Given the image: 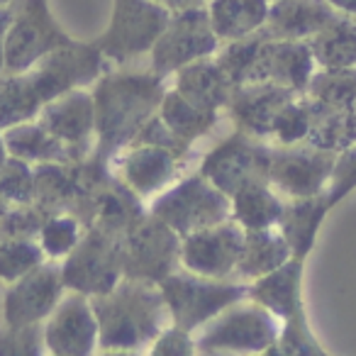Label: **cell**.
I'll return each instance as SVG.
<instances>
[{
    "instance_id": "obj_1",
    "label": "cell",
    "mask_w": 356,
    "mask_h": 356,
    "mask_svg": "<svg viewBox=\"0 0 356 356\" xmlns=\"http://www.w3.org/2000/svg\"><path fill=\"white\" fill-rule=\"evenodd\" d=\"M90 305L98 317V344L105 349H132L166 330V300L152 281L129 278L103 296H93Z\"/></svg>"
},
{
    "instance_id": "obj_2",
    "label": "cell",
    "mask_w": 356,
    "mask_h": 356,
    "mask_svg": "<svg viewBox=\"0 0 356 356\" xmlns=\"http://www.w3.org/2000/svg\"><path fill=\"white\" fill-rule=\"evenodd\" d=\"M161 76H108L95 88V129L105 149L132 142L163 100Z\"/></svg>"
},
{
    "instance_id": "obj_3",
    "label": "cell",
    "mask_w": 356,
    "mask_h": 356,
    "mask_svg": "<svg viewBox=\"0 0 356 356\" xmlns=\"http://www.w3.org/2000/svg\"><path fill=\"white\" fill-rule=\"evenodd\" d=\"M161 293L173 325L191 332L210 322L225 307L239 302L249 291L244 286L220 283V278H205L198 273H168L161 278Z\"/></svg>"
},
{
    "instance_id": "obj_4",
    "label": "cell",
    "mask_w": 356,
    "mask_h": 356,
    "mask_svg": "<svg viewBox=\"0 0 356 356\" xmlns=\"http://www.w3.org/2000/svg\"><path fill=\"white\" fill-rule=\"evenodd\" d=\"M152 215L186 237L191 232L225 222L232 215V200L200 173L159 195L152 205Z\"/></svg>"
},
{
    "instance_id": "obj_5",
    "label": "cell",
    "mask_w": 356,
    "mask_h": 356,
    "mask_svg": "<svg viewBox=\"0 0 356 356\" xmlns=\"http://www.w3.org/2000/svg\"><path fill=\"white\" fill-rule=\"evenodd\" d=\"M281 334L278 317L266 307L239 305L225 307L220 315L205 322L195 339L200 351H266Z\"/></svg>"
},
{
    "instance_id": "obj_6",
    "label": "cell",
    "mask_w": 356,
    "mask_h": 356,
    "mask_svg": "<svg viewBox=\"0 0 356 356\" xmlns=\"http://www.w3.org/2000/svg\"><path fill=\"white\" fill-rule=\"evenodd\" d=\"M220 37L215 35L210 17L200 8L181 10L176 17H168L163 32L152 47L154 71L159 76L173 74L198 59L210 56L218 49Z\"/></svg>"
},
{
    "instance_id": "obj_7",
    "label": "cell",
    "mask_w": 356,
    "mask_h": 356,
    "mask_svg": "<svg viewBox=\"0 0 356 356\" xmlns=\"http://www.w3.org/2000/svg\"><path fill=\"white\" fill-rule=\"evenodd\" d=\"M124 268V247L108 234L90 232L81 244H76L64 264V283L71 291L86 296H103L120 283V273Z\"/></svg>"
},
{
    "instance_id": "obj_8",
    "label": "cell",
    "mask_w": 356,
    "mask_h": 356,
    "mask_svg": "<svg viewBox=\"0 0 356 356\" xmlns=\"http://www.w3.org/2000/svg\"><path fill=\"white\" fill-rule=\"evenodd\" d=\"M268 166H271V152L261 144H254L247 132H242L225 139L218 149L208 154L203 161V176L232 198L242 186L268 181Z\"/></svg>"
},
{
    "instance_id": "obj_9",
    "label": "cell",
    "mask_w": 356,
    "mask_h": 356,
    "mask_svg": "<svg viewBox=\"0 0 356 356\" xmlns=\"http://www.w3.org/2000/svg\"><path fill=\"white\" fill-rule=\"evenodd\" d=\"M176 259H181L178 232L154 215L134 222L124 242V271L129 278L156 283L173 273Z\"/></svg>"
},
{
    "instance_id": "obj_10",
    "label": "cell",
    "mask_w": 356,
    "mask_h": 356,
    "mask_svg": "<svg viewBox=\"0 0 356 356\" xmlns=\"http://www.w3.org/2000/svg\"><path fill=\"white\" fill-rule=\"evenodd\" d=\"M244 247V227L234 222H218L213 227L186 234L181 244V261L191 273L205 278H227L237 271Z\"/></svg>"
},
{
    "instance_id": "obj_11",
    "label": "cell",
    "mask_w": 356,
    "mask_h": 356,
    "mask_svg": "<svg viewBox=\"0 0 356 356\" xmlns=\"http://www.w3.org/2000/svg\"><path fill=\"white\" fill-rule=\"evenodd\" d=\"M64 273L54 264H42L22 278L3 298V315L8 327H25L49 317L64 296Z\"/></svg>"
},
{
    "instance_id": "obj_12",
    "label": "cell",
    "mask_w": 356,
    "mask_h": 356,
    "mask_svg": "<svg viewBox=\"0 0 356 356\" xmlns=\"http://www.w3.org/2000/svg\"><path fill=\"white\" fill-rule=\"evenodd\" d=\"M64 44V37L54 30L51 20L47 17L42 0H27L25 10L10 20L6 37H3V56L6 69L17 74L27 71L54 47Z\"/></svg>"
},
{
    "instance_id": "obj_13",
    "label": "cell",
    "mask_w": 356,
    "mask_h": 356,
    "mask_svg": "<svg viewBox=\"0 0 356 356\" xmlns=\"http://www.w3.org/2000/svg\"><path fill=\"white\" fill-rule=\"evenodd\" d=\"M337 152L327 149H281L271 152L268 181L293 198H312L332 178Z\"/></svg>"
},
{
    "instance_id": "obj_14",
    "label": "cell",
    "mask_w": 356,
    "mask_h": 356,
    "mask_svg": "<svg viewBox=\"0 0 356 356\" xmlns=\"http://www.w3.org/2000/svg\"><path fill=\"white\" fill-rule=\"evenodd\" d=\"M98 344V317L86 293H71L61 298L59 305L49 312L44 327V346L51 354L79 356L90 354Z\"/></svg>"
},
{
    "instance_id": "obj_15",
    "label": "cell",
    "mask_w": 356,
    "mask_h": 356,
    "mask_svg": "<svg viewBox=\"0 0 356 356\" xmlns=\"http://www.w3.org/2000/svg\"><path fill=\"white\" fill-rule=\"evenodd\" d=\"M293 98H296V90L283 88L271 81H261V83L234 86L227 108L242 132L261 137V134H271L276 115Z\"/></svg>"
},
{
    "instance_id": "obj_16",
    "label": "cell",
    "mask_w": 356,
    "mask_h": 356,
    "mask_svg": "<svg viewBox=\"0 0 356 356\" xmlns=\"http://www.w3.org/2000/svg\"><path fill=\"white\" fill-rule=\"evenodd\" d=\"M312 74L315 56L305 40H273L266 35L261 47V81L291 90H305Z\"/></svg>"
},
{
    "instance_id": "obj_17",
    "label": "cell",
    "mask_w": 356,
    "mask_h": 356,
    "mask_svg": "<svg viewBox=\"0 0 356 356\" xmlns=\"http://www.w3.org/2000/svg\"><path fill=\"white\" fill-rule=\"evenodd\" d=\"M40 124L56 139L74 147L90 137L95 129V100L90 93L81 88L66 90V93L51 98L42 105Z\"/></svg>"
},
{
    "instance_id": "obj_18",
    "label": "cell",
    "mask_w": 356,
    "mask_h": 356,
    "mask_svg": "<svg viewBox=\"0 0 356 356\" xmlns=\"http://www.w3.org/2000/svg\"><path fill=\"white\" fill-rule=\"evenodd\" d=\"M334 15L327 0H273L264 27L273 40H310Z\"/></svg>"
},
{
    "instance_id": "obj_19",
    "label": "cell",
    "mask_w": 356,
    "mask_h": 356,
    "mask_svg": "<svg viewBox=\"0 0 356 356\" xmlns=\"http://www.w3.org/2000/svg\"><path fill=\"white\" fill-rule=\"evenodd\" d=\"M168 22L166 8H161L154 0H127L124 8L118 13L115 30L110 32V40L115 42V51H132L154 47L156 37L163 32Z\"/></svg>"
},
{
    "instance_id": "obj_20",
    "label": "cell",
    "mask_w": 356,
    "mask_h": 356,
    "mask_svg": "<svg viewBox=\"0 0 356 356\" xmlns=\"http://www.w3.org/2000/svg\"><path fill=\"white\" fill-rule=\"evenodd\" d=\"M176 154L173 149L154 147V144H137L122 159V176L132 191L139 195H149L161 191L173 178L176 171Z\"/></svg>"
},
{
    "instance_id": "obj_21",
    "label": "cell",
    "mask_w": 356,
    "mask_h": 356,
    "mask_svg": "<svg viewBox=\"0 0 356 356\" xmlns=\"http://www.w3.org/2000/svg\"><path fill=\"white\" fill-rule=\"evenodd\" d=\"M176 90L198 108L218 113V108L227 105L232 83L222 74L218 61H208V56H205V59H198L184 69H178Z\"/></svg>"
},
{
    "instance_id": "obj_22",
    "label": "cell",
    "mask_w": 356,
    "mask_h": 356,
    "mask_svg": "<svg viewBox=\"0 0 356 356\" xmlns=\"http://www.w3.org/2000/svg\"><path fill=\"white\" fill-rule=\"evenodd\" d=\"M298 286H300V259H288L276 271L257 278V283L249 288V296L276 317L291 320V317L302 315Z\"/></svg>"
},
{
    "instance_id": "obj_23",
    "label": "cell",
    "mask_w": 356,
    "mask_h": 356,
    "mask_svg": "<svg viewBox=\"0 0 356 356\" xmlns=\"http://www.w3.org/2000/svg\"><path fill=\"white\" fill-rule=\"evenodd\" d=\"M291 257V247L276 225L264 229H244V247L237 261V273L244 278H261L283 266Z\"/></svg>"
},
{
    "instance_id": "obj_24",
    "label": "cell",
    "mask_w": 356,
    "mask_h": 356,
    "mask_svg": "<svg viewBox=\"0 0 356 356\" xmlns=\"http://www.w3.org/2000/svg\"><path fill=\"white\" fill-rule=\"evenodd\" d=\"M315 64L322 69H354L356 66V17L334 15L317 35L307 40Z\"/></svg>"
},
{
    "instance_id": "obj_25",
    "label": "cell",
    "mask_w": 356,
    "mask_h": 356,
    "mask_svg": "<svg viewBox=\"0 0 356 356\" xmlns=\"http://www.w3.org/2000/svg\"><path fill=\"white\" fill-rule=\"evenodd\" d=\"M268 8V0H213L208 17L220 40H242L266 25Z\"/></svg>"
},
{
    "instance_id": "obj_26",
    "label": "cell",
    "mask_w": 356,
    "mask_h": 356,
    "mask_svg": "<svg viewBox=\"0 0 356 356\" xmlns=\"http://www.w3.org/2000/svg\"><path fill=\"white\" fill-rule=\"evenodd\" d=\"M232 218L244 229H264L278 225L283 213V203L271 191L268 181L247 184L232 195Z\"/></svg>"
},
{
    "instance_id": "obj_27",
    "label": "cell",
    "mask_w": 356,
    "mask_h": 356,
    "mask_svg": "<svg viewBox=\"0 0 356 356\" xmlns=\"http://www.w3.org/2000/svg\"><path fill=\"white\" fill-rule=\"evenodd\" d=\"M325 210L327 203L315 198V195L312 198H298V203H293L291 208H283L278 227H281V234L286 237L296 259H302L310 252L320 220L325 218Z\"/></svg>"
},
{
    "instance_id": "obj_28",
    "label": "cell",
    "mask_w": 356,
    "mask_h": 356,
    "mask_svg": "<svg viewBox=\"0 0 356 356\" xmlns=\"http://www.w3.org/2000/svg\"><path fill=\"white\" fill-rule=\"evenodd\" d=\"M312 113L349 110L356 100V66L354 69H322L312 74L307 83Z\"/></svg>"
},
{
    "instance_id": "obj_29",
    "label": "cell",
    "mask_w": 356,
    "mask_h": 356,
    "mask_svg": "<svg viewBox=\"0 0 356 356\" xmlns=\"http://www.w3.org/2000/svg\"><path fill=\"white\" fill-rule=\"evenodd\" d=\"M3 139H6L8 154L22 161H64L69 152V144L49 134L42 124H13L6 129Z\"/></svg>"
},
{
    "instance_id": "obj_30",
    "label": "cell",
    "mask_w": 356,
    "mask_h": 356,
    "mask_svg": "<svg viewBox=\"0 0 356 356\" xmlns=\"http://www.w3.org/2000/svg\"><path fill=\"white\" fill-rule=\"evenodd\" d=\"M159 115H161V120L168 124V129L184 144L200 137V134L210 132L213 124L218 122V113L193 105L191 100H186L184 95L178 93L176 88L163 93V100L159 105Z\"/></svg>"
},
{
    "instance_id": "obj_31",
    "label": "cell",
    "mask_w": 356,
    "mask_h": 356,
    "mask_svg": "<svg viewBox=\"0 0 356 356\" xmlns=\"http://www.w3.org/2000/svg\"><path fill=\"white\" fill-rule=\"evenodd\" d=\"M42 98L32 83L30 74L0 76V129H8L13 124L27 122L42 110Z\"/></svg>"
},
{
    "instance_id": "obj_32",
    "label": "cell",
    "mask_w": 356,
    "mask_h": 356,
    "mask_svg": "<svg viewBox=\"0 0 356 356\" xmlns=\"http://www.w3.org/2000/svg\"><path fill=\"white\" fill-rule=\"evenodd\" d=\"M266 35H249L242 40H232V44L218 59L222 74L234 86L261 83V47Z\"/></svg>"
},
{
    "instance_id": "obj_33",
    "label": "cell",
    "mask_w": 356,
    "mask_h": 356,
    "mask_svg": "<svg viewBox=\"0 0 356 356\" xmlns=\"http://www.w3.org/2000/svg\"><path fill=\"white\" fill-rule=\"evenodd\" d=\"M42 264H44V249L42 244L30 242V237H6L0 242V278L3 281H17Z\"/></svg>"
},
{
    "instance_id": "obj_34",
    "label": "cell",
    "mask_w": 356,
    "mask_h": 356,
    "mask_svg": "<svg viewBox=\"0 0 356 356\" xmlns=\"http://www.w3.org/2000/svg\"><path fill=\"white\" fill-rule=\"evenodd\" d=\"M312 127V110L310 105L305 103H296V98L288 105H283L281 113L273 120V129L271 134H276L278 142L291 147V144H298L302 139H307Z\"/></svg>"
},
{
    "instance_id": "obj_35",
    "label": "cell",
    "mask_w": 356,
    "mask_h": 356,
    "mask_svg": "<svg viewBox=\"0 0 356 356\" xmlns=\"http://www.w3.org/2000/svg\"><path fill=\"white\" fill-rule=\"evenodd\" d=\"M0 191L10 203H30L35 198V173L17 156L6 159L0 166Z\"/></svg>"
},
{
    "instance_id": "obj_36",
    "label": "cell",
    "mask_w": 356,
    "mask_h": 356,
    "mask_svg": "<svg viewBox=\"0 0 356 356\" xmlns=\"http://www.w3.org/2000/svg\"><path fill=\"white\" fill-rule=\"evenodd\" d=\"M79 222L74 218H49L40 229V244L44 249V254L59 259V257H69L71 249L79 244Z\"/></svg>"
},
{
    "instance_id": "obj_37",
    "label": "cell",
    "mask_w": 356,
    "mask_h": 356,
    "mask_svg": "<svg viewBox=\"0 0 356 356\" xmlns=\"http://www.w3.org/2000/svg\"><path fill=\"white\" fill-rule=\"evenodd\" d=\"M44 344V332L40 322L25 327H8L0 334V354H37Z\"/></svg>"
},
{
    "instance_id": "obj_38",
    "label": "cell",
    "mask_w": 356,
    "mask_h": 356,
    "mask_svg": "<svg viewBox=\"0 0 356 356\" xmlns=\"http://www.w3.org/2000/svg\"><path fill=\"white\" fill-rule=\"evenodd\" d=\"M356 186V147L344 149L341 159H337L334 171H332V193H330V203L332 200H339L346 191Z\"/></svg>"
},
{
    "instance_id": "obj_39",
    "label": "cell",
    "mask_w": 356,
    "mask_h": 356,
    "mask_svg": "<svg viewBox=\"0 0 356 356\" xmlns=\"http://www.w3.org/2000/svg\"><path fill=\"white\" fill-rule=\"evenodd\" d=\"M195 339H191L188 330L173 325L171 330H163L154 339V354H193Z\"/></svg>"
},
{
    "instance_id": "obj_40",
    "label": "cell",
    "mask_w": 356,
    "mask_h": 356,
    "mask_svg": "<svg viewBox=\"0 0 356 356\" xmlns=\"http://www.w3.org/2000/svg\"><path fill=\"white\" fill-rule=\"evenodd\" d=\"M154 3H159L161 8H166V10H188V8H200V3L203 0H154Z\"/></svg>"
},
{
    "instance_id": "obj_41",
    "label": "cell",
    "mask_w": 356,
    "mask_h": 356,
    "mask_svg": "<svg viewBox=\"0 0 356 356\" xmlns=\"http://www.w3.org/2000/svg\"><path fill=\"white\" fill-rule=\"evenodd\" d=\"M334 10H339V13H344V15H351V17H356V0H327Z\"/></svg>"
},
{
    "instance_id": "obj_42",
    "label": "cell",
    "mask_w": 356,
    "mask_h": 356,
    "mask_svg": "<svg viewBox=\"0 0 356 356\" xmlns=\"http://www.w3.org/2000/svg\"><path fill=\"white\" fill-rule=\"evenodd\" d=\"M8 27H10V15L0 10V71H3V66H6V56H3V37H6Z\"/></svg>"
},
{
    "instance_id": "obj_43",
    "label": "cell",
    "mask_w": 356,
    "mask_h": 356,
    "mask_svg": "<svg viewBox=\"0 0 356 356\" xmlns=\"http://www.w3.org/2000/svg\"><path fill=\"white\" fill-rule=\"evenodd\" d=\"M8 159V147H6V139H3V134H0V166L6 163Z\"/></svg>"
},
{
    "instance_id": "obj_44",
    "label": "cell",
    "mask_w": 356,
    "mask_h": 356,
    "mask_svg": "<svg viewBox=\"0 0 356 356\" xmlns=\"http://www.w3.org/2000/svg\"><path fill=\"white\" fill-rule=\"evenodd\" d=\"M8 205H10V200H8L6 195H3V191H0V218L8 213Z\"/></svg>"
},
{
    "instance_id": "obj_45",
    "label": "cell",
    "mask_w": 356,
    "mask_h": 356,
    "mask_svg": "<svg viewBox=\"0 0 356 356\" xmlns=\"http://www.w3.org/2000/svg\"><path fill=\"white\" fill-rule=\"evenodd\" d=\"M8 3H10V0H0V8H3V6H8Z\"/></svg>"
},
{
    "instance_id": "obj_46",
    "label": "cell",
    "mask_w": 356,
    "mask_h": 356,
    "mask_svg": "<svg viewBox=\"0 0 356 356\" xmlns=\"http://www.w3.org/2000/svg\"><path fill=\"white\" fill-rule=\"evenodd\" d=\"M351 110H354V115H356V100H354V105H351Z\"/></svg>"
}]
</instances>
